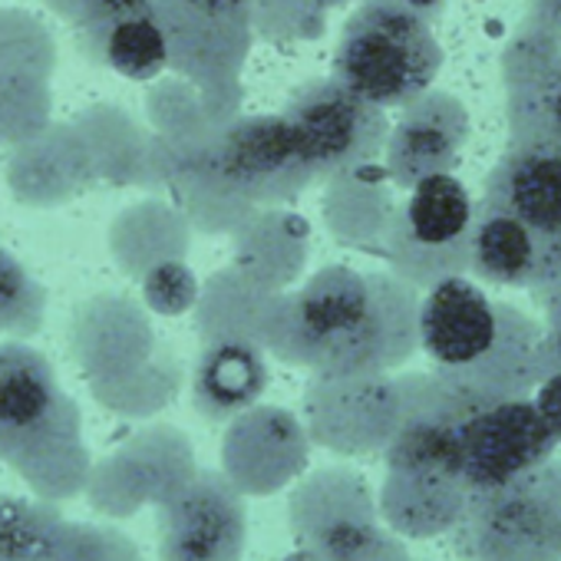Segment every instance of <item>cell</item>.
<instances>
[{
	"mask_svg": "<svg viewBox=\"0 0 561 561\" xmlns=\"http://www.w3.org/2000/svg\"><path fill=\"white\" fill-rule=\"evenodd\" d=\"M420 295L387 271L328 264L288 301L285 354L324 380H364L416 354Z\"/></svg>",
	"mask_w": 561,
	"mask_h": 561,
	"instance_id": "1",
	"label": "cell"
},
{
	"mask_svg": "<svg viewBox=\"0 0 561 561\" xmlns=\"http://www.w3.org/2000/svg\"><path fill=\"white\" fill-rule=\"evenodd\" d=\"M416 347L433 380L476 403H512L545 387L551 341L522 308L495 301L466 274H453L420 298Z\"/></svg>",
	"mask_w": 561,
	"mask_h": 561,
	"instance_id": "2",
	"label": "cell"
},
{
	"mask_svg": "<svg viewBox=\"0 0 561 561\" xmlns=\"http://www.w3.org/2000/svg\"><path fill=\"white\" fill-rule=\"evenodd\" d=\"M443 67V47L430 21L403 0H364L344 21L334 50V80L380 110H403Z\"/></svg>",
	"mask_w": 561,
	"mask_h": 561,
	"instance_id": "3",
	"label": "cell"
},
{
	"mask_svg": "<svg viewBox=\"0 0 561 561\" xmlns=\"http://www.w3.org/2000/svg\"><path fill=\"white\" fill-rule=\"evenodd\" d=\"M476 202L453 175H426L387 225V261L413 288H433L453 274H466Z\"/></svg>",
	"mask_w": 561,
	"mask_h": 561,
	"instance_id": "4",
	"label": "cell"
},
{
	"mask_svg": "<svg viewBox=\"0 0 561 561\" xmlns=\"http://www.w3.org/2000/svg\"><path fill=\"white\" fill-rule=\"evenodd\" d=\"M280 116L295 129L314 182L351 175L370 165L390 136L387 113L334 77L298 87Z\"/></svg>",
	"mask_w": 561,
	"mask_h": 561,
	"instance_id": "5",
	"label": "cell"
},
{
	"mask_svg": "<svg viewBox=\"0 0 561 561\" xmlns=\"http://www.w3.org/2000/svg\"><path fill=\"white\" fill-rule=\"evenodd\" d=\"M205 175L248 205H285L314 182L301 142L280 113L225 126L205 156Z\"/></svg>",
	"mask_w": 561,
	"mask_h": 561,
	"instance_id": "6",
	"label": "cell"
},
{
	"mask_svg": "<svg viewBox=\"0 0 561 561\" xmlns=\"http://www.w3.org/2000/svg\"><path fill=\"white\" fill-rule=\"evenodd\" d=\"M70 439L77 410L50 360L27 344H0V459L27 472Z\"/></svg>",
	"mask_w": 561,
	"mask_h": 561,
	"instance_id": "7",
	"label": "cell"
},
{
	"mask_svg": "<svg viewBox=\"0 0 561 561\" xmlns=\"http://www.w3.org/2000/svg\"><path fill=\"white\" fill-rule=\"evenodd\" d=\"M248 515L238 489L218 472H198L159 512L162 561H238Z\"/></svg>",
	"mask_w": 561,
	"mask_h": 561,
	"instance_id": "8",
	"label": "cell"
},
{
	"mask_svg": "<svg viewBox=\"0 0 561 561\" xmlns=\"http://www.w3.org/2000/svg\"><path fill=\"white\" fill-rule=\"evenodd\" d=\"M469 136V116L449 93H423L403 106L400 123L387 136V172L397 185L413 188L426 175L449 172Z\"/></svg>",
	"mask_w": 561,
	"mask_h": 561,
	"instance_id": "9",
	"label": "cell"
},
{
	"mask_svg": "<svg viewBox=\"0 0 561 561\" xmlns=\"http://www.w3.org/2000/svg\"><path fill=\"white\" fill-rule=\"evenodd\" d=\"M156 18L185 31L162 27L169 67L179 73H211L225 60L238 64L248 47V14L211 11L198 0H156Z\"/></svg>",
	"mask_w": 561,
	"mask_h": 561,
	"instance_id": "10",
	"label": "cell"
},
{
	"mask_svg": "<svg viewBox=\"0 0 561 561\" xmlns=\"http://www.w3.org/2000/svg\"><path fill=\"white\" fill-rule=\"evenodd\" d=\"M267 387V364L257 344L244 337H221L208 344L195 364L192 400L208 423H225L254 407Z\"/></svg>",
	"mask_w": 561,
	"mask_h": 561,
	"instance_id": "11",
	"label": "cell"
},
{
	"mask_svg": "<svg viewBox=\"0 0 561 561\" xmlns=\"http://www.w3.org/2000/svg\"><path fill=\"white\" fill-rule=\"evenodd\" d=\"M554 238H545L531 231L522 218L485 205L469 234V264L485 285H505V288H522L545 267L541 248H551Z\"/></svg>",
	"mask_w": 561,
	"mask_h": 561,
	"instance_id": "12",
	"label": "cell"
},
{
	"mask_svg": "<svg viewBox=\"0 0 561 561\" xmlns=\"http://www.w3.org/2000/svg\"><path fill=\"white\" fill-rule=\"evenodd\" d=\"M80 50L126 80H152L169 67V44L156 18V4L113 21L93 41L80 44Z\"/></svg>",
	"mask_w": 561,
	"mask_h": 561,
	"instance_id": "13",
	"label": "cell"
},
{
	"mask_svg": "<svg viewBox=\"0 0 561 561\" xmlns=\"http://www.w3.org/2000/svg\"><path fill=\"white\" fill-rule=\"evenodd\" d=\"M44 318V291L24 264L0 248V331H37Z\"/></svg>",
	"mask_w": 561,
	"mask_h": 561,
	"instance_id": "14",
	"label": "cell"
},
{
	"mask_svg": "<svg viewBox=\"0 0 561 561\" xmlns=\"http://www.w3.org/2000/svg\"><path fill=\"white\" fill-rule=\"evenodd\" d=\"M142 288H146V301L152 305V311L175 318V314L192 311L195 295H198V280H195L192 267H185L182 261H162L146 274Z\"/></svg>",
	"mask_w": 561,
	"mask_h": 561,
	"instance_id": "15",
	"label": "cell"
},
{
	"mask_svg": "<svg viewBox=\"0 0 561 561\" xmlns=\"http://www.w3.org/2000/svg\"><path fill=\"white\" fill-rule=\"evenodd\" d=\"M47 548V531L41 522L21 508V502H0V551L14 554L18 561H37Z\"/></svg>",
	"mask_w": 561,
	"mask_h": 561,
	"instance_id": "16",
	"label": "cell"
},
{
	"mask_svg": "<svg viewBox=\"0 0 561 561\" xmlns=\"http://www.w3.org/2000/svg\"><path fill=\"white\" fill-rule=\"evenodd\" d=\"M522 90H531L538 119L548 116V123H551V136H548L545 146L561 149V64H558V70H551L548 77L541 73L538 83H525Z\"/></svg>",
	"mask_w": 561,
	"mask_h": 561,
	"instance_id": "17",
	"label": "cell"
},
{
	"mask_svg": "<svg viewBox=\"0 0 561 561\" xmlns=\"http://www.w3.org/2000/svg\"><path fill=\"white\" fill-rule=\"evenodd\" d=\"M198 4L211 8V11H228V14H248L254 0H198Z\"/></svg>",
	"mask_w": 561,
	"mask_h": 561,
	"instance_id": "18",
	"label": "cell"
},
{
	"mask_svg": "<svg viewBox=\"0 0 561 561\" xmlns=\"http://www.w3.org/2000/svg\"><path fill=\"white\" fill-rule=\"evenodd\" d=\"M403 4H407V8H413V11H420V14L426 18V11H430V8H436L439 0H403Z\"/></svg>",
	"mask_w": 561,
	"mask_h": 561,
	"instance_id": "19",
	"label": "cell"
},
{
	"mask_svg": "<svg viewBox=\"0 0 561 561\" xmlns=\"http://www.w3.org/2000/svg\"><path fill=\"white\" fill-rule=\"evenodd\" d=\"M328 4H341V0H328Z\"/></svg>",
	"mask_w": 561,
	"mask_h": 561,
	"instance_id": "20",
	"label": "cell"
}]
</instances>
